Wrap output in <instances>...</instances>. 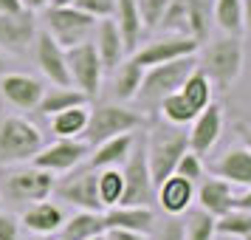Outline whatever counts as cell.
Instances as JSON below:
<instances>
[{
    "instance_id": "obj_1",
    "label": "cell",
    "mask_w": 251,
    "mask_h": 240,
    "mask_svg": "<svg viewBox=\"0 0 251 240\" xmlns=\"http://www.w3.org/2000/svg\"><path fill=\"white\" fill-rule=\"evenodd\" d=\"M243 65H246V46L240 34H223L206 43L203 54L198 59V68L212 80L217 91H228L243 77Z\"/></svg>"
},
{
    "instance_id": "obj_2",
    "label": "cell",
    "mask_w": 251,
    "mask_h": 240,
    "mask_svg": "<svg viewBox=\"0 0 251 240\" xmlns=\"http://www.w3.org/2000/svg\"><path fill=\"white\" fill-rule=\"evenodd\" d=\"M54 172L40 170L34 164H14L0 172V198L3 204H34L54 192Z\"/></svg>"
},
{
    "instance_id": "obj_3",
    "label": "cell",
    "mask_w": 251,
    "mask_h": 240,
    "mask_svg": "<svg viewBox=\"0 0 251 240\" xmlns=\"http://www.w3.org/2000/svg\"><path fill=\"white\" fill-rule=\"evenodd\" d=\"M198 68V54H186V57L170 59V62H161L152 68H144V80L138 88V102L147 107L150 113H155L158 102L167 93H175L183 85V80Z\"/></svg>"
},
{
    "instance_id": "obj_4",
    "label": "cell",
    "mask_w": 251,
    "mask_h": 240,
    "mask_svg": "<svg viewBox=\"0 0 251 240\" xmlns=\"http://www.w3.org/2000/svg\"><path fill=\"white\" fill-rule=\"evenodd\" d=\"M141 127H147V116L127 107L122 102H104L91 107L88 127L82 133V141H88L91 147L102 144L104 138L122 136V133H136Z\"/></svg>"
},
{
    "instance_id": "obj_5",
    "label": "cell",
    "mask_w": 251,
    "mask_h": 240,
    "mask_svg": "<svg viewBox=\"0 0 251 240\" xmlns=\"http://www.w3.org/2000/svg\"><path fill=\"white\" fill-rule=\"evenodd\" d=\"M144 138H147L150 175H152V184L158 187L167 175L175 172L178 159L189 150V138H186V130H181L178 125H167V127L161 125Z\"/></svg>"
},
{
    "instance_id": "obj_6",
    "label": "cell",
    "mask_w": 251,
    "mask_h": 240,
    "mask_svg": "<svg viewBox=\"0 0 251 240\" xmlns=\"http://www.w3.org/2000/svg\"><path fill=\"white\" fill-rule=\"evenodd\" d=\"M43 144V130L23 116H6L0 122V164L31 161Z\"/></svg>"
},
{
    "instance_id": "obj_7",
    "label": "cell",
    "mask_w": 251,
    "mask_h": 240,
    "mask_svg": "<svg viewBox=\"0 0 251 240\" xmlns=\"http://www.w3.org/2000/svg\"><path fill=\"white\" fill-rule=\"evenodd\" d=\"M43 28L57 40L62 48H71L76 43H85L93 37L96 17L85 14L74 3L68 6H46L43 9Z\"/></svg>"
},
{
    "instance_id": "obj_8",
    "label": "cell",
    "mask_w": 251,
    "mask_h": 240,
    "mask_svg": "<svg viewBox=\"0 0 251 240\" xmlns=\"http://www.w3.org/2000/svg\"><path fill=\"white\" fill-rule=\"evenodd\" d=\"M122 175H125V195L122 204H144L150 206V201L155 198V184L150 175L147 164V138L136 136L133 147L127 153L125 164H122Z\"/></svg>"
},
{
    "instance_id": "obj_9",
    "label": "cell",
    "mask_w": 251,
    "mask_h": 240,
    "mask_svg": "<svg viewBox=\"0 0 251 240\" xmlns=\"http://www.w3.org/2000/svg\"><path fill=\"white\" fill-rule=\"evenodd\" d=\"M65 59H68L71 85L76 91H82L88 99H93L99 93V88H102V77H104V68L99 62V54H96L93 43L85 40V43L65 48Z\"/></svg>"
},
{
    "instance_id": "obj_10",
    "label": "cell",
    "mask_w": 251,
    "mask_h": 240,
    "mask_svg": "<svg viewBox=\"0 0 251 240\" xmlns=\"http://www.w3.org/2000/svg\"><path fill=\"white\" fill-rule=\"evenodd\" d=\"M201 51V43L189 34H164L155 37L144 46H138L130 57L136 59L141 68H152V65H161V62H170V59L186 57V54H198Z\"/></svg>"
},
{
    "instance_id": "obj_11",
    "label": "cell",
    "mask_w": 251,
    "mask_h": 240,
    "mask_svg": "<svg viewBox=\"0 0 251 240\" xmlns=\"http://www.w3.org/2000/svg\"><path fill=\"white\" fill-rule=\"evenodd\" d=\"M37 28V14L28 6L20 12L0 14V48L6 54H28Z\"/></svg>"
},
{
    "instance_id": "obj_12",
    "label": "cell",
    "mask_w": 251,
    "mask_h": 240,
    "mask_svg": "<svg viewBox=\"0 0 251 240\" xmlns=\"http://www.w3.org/2000/svg\"><path fill=\"white\" fill-rule=\"evenodd\" d=\"M88 153H91V144L82 141V138H57V141L48 144V147L43 144V150L31 159V164L57 175V172L76 170L82 161H85Z\"/></svg>"
},
{
    "instance_id": "obj_13",
    "label": "cell",
    "mask_w": 251,
    "mask_h": 240,
    "mask_svg": "<svg viewBox=\"0 0 251 240\" xmlns=\"http://www.w3.org/2000/svg\"><path fill=\"white\" fill-rule=\"evenodd\" d=\"M31 54H34V62H37V68H40V74L51 85H71L65 48L59 46L46 28H37L34 43H31Z\"/></svg>"
},
{
    "instance_id": "obj_14",
    "label": "cell",
    "mask_w": 251,
    "mask_h": 240,
    "mask_svg": "<svg viewBox=\"0 0 251 240\" xmlns=\"http://www.w3.org/2000/svg\"><path fill=\"white\" fill-rule=\"evenodd\" d=\"M189 125H192L189 133H186L189 150L198 153V156H206V153L217 144L220 133H223V107H220L217 102H209L203 110L195 113V119L189 122Z\"/></svg>"
},
{
    "instance_id": "obj_15",
    "label": "cell",
    "mask_w": 251,
    "mask_h": 240,
    "mask_svg": "<svg viewBox=\"0 0 251 240\" xmlns=\"http://www.w3.org/2000/svg\"><path fill=\"white\" fill-rule=\"evenodd\" d=\"M59 201L65 204H74L76 209H91V212H102V204H99V195H96V170H85L71 175L65 181L54 184V192Z\"/></svg>"
},
{
    "instance_id": "obj_16",
    "label": "cell",
    "mask_w": 251,
    "mask_h": 240,
    "mask_svg": "<svg viewBox=\"0 0 251 240\" xmlns=\"http://www.w3.org/2000/svg\"><path fill=\"white\" fill-rule=\"evenodd\" d=\"M43 82L31 74H3L0 77V93L3 99L17 107V110H37V105L43 99Z\"/></svg>"
},
{
    "instance_id": "obj_17",
    "label": "cell",
    "mask_w": 251,
    "mask_h": 240,
    "mask_svg": "<svg viewBox=\"0 0 251 240\" xmlns=\"http://www.w3.org/2000/svg\"><path fill=\"white\" fill-rule=\"evenodd\" d=\"M104 229H133V232H144L150 235L155 226V212L152 206L144 204H116L102 209Z\"/></svg>"
},
{
    "instance_id": "obj_18",
    "label": "cell",
    "mask_w": 251,
    "mask_h": 240,
    "mask_svg": "<svg viewBox=\"0 0 251 240\" xmlns=\"http://www.w3.org/2000/svg\"><path fill=\"white\" fill-rule=\"evenodd\" d=\"M91 43H93V48H96V54H99V62H102L104 71H113L116 65L127 57L125 40H122V34H119V26L113 23V17L96 20Z\"/></svg>"
},
{
    "instance_id": "obj_19",
    "label": "cell",
    "mask_w": 251,
    "mask_h": 240,
    "mask_svg": "<svg viewBox=\"0 0 251 240\" xmlns=\"http://www.w3.org/2000/svg\"><path fill=\"white\" fill-rule=\"evenodd\" d=\"M155 201L167 215H183L195 204V181L172 172L155 187Z\"/></svg>"
},
{
    "instance_id": "obj_20",
    "label": "cell",
    "mask_w": 251,
    "mask_h": 240,
    "mask_svg": "<svg viewBox=\"0 0 251 240\" xmlns=\"http://www.w3.org/2000/svg\"><path fill=\"white\" fill-rule=\"evenodd\" d=\"M195 201L201 209H206L209 215H226L228 209H234V187L223 178H201V184L195 187Z\"/></svg>"
},
{
    "instance_id": "obj_21",
    "label": "cell",
    "mask_w": 251,
    "mask_h": 240,
    "mask_svg": "<svg viewBox=\"0 0 251 240\" xmlns=\"http://www.w3.org/2000/svg\"><path fill=\"white\" fill-rule=\"evenodd\" d=\"M212 175L228 181L231 187H251V150L249 147H228L212 164Z\"/></svg>"
},
{
    "instance_id": "obj_22",
    "label": "cell",
    "mask_w": 251,
    "mask_h": 240,
    "mask_svg": "<svg viewBox=\"0 0 251 240\" xmlns=\"http://www.w3.org/2000/svg\"><path fill=\"white\" fill-rule=\"evenodd\" d=\"M62 209L57 204H51V201H34V204L25 206L23 217H20V223H23L31 235H40V238H51V235H57V229L62 226Z\"/></svg>"
},
{
    "instance_id": "obj_23",
    "label": "cell",
    "mask_w": 251,
    "mask_h": 240,
    "mask_svg": "<svg viewBox=\"0 0 251 240\" xmlns=\"http://www.w3.org/2000/svg\"><path fill=\"white\" fill-rule=\"evenodd\" d=\"M113 23L119 26V34L125 40L127 54H133V51L141 46V37H144V23H141L136 0H116Z\"/></svg>"
},
{
    "instance_id": "obj_24",
    "label": "cell",
    "mask_w": 251,
    "mask_h": 240,
    "mask_svg": "<svg viewBox=\"0 0 251 240\" xmlns=\"http://www.w3.org/2000/svg\"><path fill=\"white\" fill-rule=\"evenodd\" d=\"M110 74H113L110 88H113V99H116V102H122V105L136 102L138 88H141V80H144V68H141L133 57H130V59L125 57L113 71H110Z\"/></svg>"
},
{
    "instance_id": "obj_25",
    "label": "cell",
    "mask_w": 251,
    "mask_h": 240,
    "mask_svg": "<svg viewBox=\"0 0 251 240\" xmlns=\"http://www.w3.org/2000/svg\"><path fill=\"white\" fill-rule=\"evenodd\" d=\"M136 141V133H122V136L104 138L102 144H96L93 156L88 159V170H102V167H122L127 159V153Z\"/></svg>"
},
{
    "instance_id": "obj_26",
    "label": "cell",
    "mask_w": 251,
    "mask_h": 240,
    "mask_svg": "<svg viewBox=\"0 0 251 240\" xmlns=\"http://www.w3.org/2000/svg\"><path fill=\"white\" fill-rule=\"evenodd\" d=\"M104 220L102 212H91V209H79L76 215H71L68 220H62V226L57 229V238L62 240H88L96 235H104Z\"/></svg>"
},
{
    "instance_id": "obj_27",
    "label": "cell",
    "mask_w": 251,
    "mask_h": 240,
    "mask_svg": "<svg viewBox=\"0 0 251 240\" xmlns=\"http://www.w3.org/2000/svg\"><path fill=\"white\" fill-rule=\"evenodd\" d=\"M88 116H91L88 102L65 107V110L51 116V133L57 138H82L85 127H88Z\"/></svg>"
},
{
    "instance_id": "obj_28",
    "label": "cell",
    "mask_w": 251,
    "mask_h": 240,
    "mask_svg": "<svg viewBox=\"0 0 251 240\" xmlns=\"http://www.w3.org/2000/svg\"><path fill=\"white\" fill-rule=\"evenodd\" d=\"M91 102L82 91H76L74 85H54L51 91H43V99L37 105V110L43 116H54L65 107H74V105H85Z\"/></svg>"
},
{
    "instance_id": "obj_29",
    "label": "cell",
    "mask_w": 251,
    "mask_h": 240,
    "mask_svg": "<svg viewBox=\"0 0 251 240\" xmlns=\"http://www.w3.org/2000/svg\"><path fill=\"white\" fill-rule=\"evenodd\" d=\"M178 93H181L183 99L189 102V107L198 113V110H203L206 105L212 102V96H215V85H212V80H209L201 68H195L192 74L183 80V85L178 88Z\"/></svg>"
},
{
    "instance_id": "obj_30",
    "label": "cell",
    "mask_w": 251,
    "mask_h": 240,
    "mask_svg": "<svg viewBox=\"0 0 251 240\" xmlns=\"http://www.w3.org/2000/svg\"><path fill=\"white\" fill-rule=\"evenodd\" d=\"M96 195H99L102 209L122 204V195H125L122 167H102V170H96Z\"/></svg>"
},
{
    "instance_id": "obj_31",
    "label": "cell",
    "mask_w": 251,
    "mask_h": 240,
    "mask_svg": "<svg viewBox=\"0 0 251 240\" xmlns=\"http://www.w3.org/2000/svg\"><path fill=\"white\" fill-rule=\"evenodd\" d=\"M183 240H215L217 238V217L209 215L201 206H189L183 212Z\"/></svg>"
},
{
    "instance_id": "obj_32",
    "label": "cell",
    "mask_w": 251,
    "mask_h": 240,
    "mask_svg": "<svg viewBox=\"0 0 251 240\" xmlns=\"http://www.w3.org/2000/svg\"><path fill=\"white\" fill-rule=\"evenodd\" d=\"M212 20L223 34H243V0H215Z\"/></svg>"
},
{
    "instance_id": "obj_33",
    "label": "cell",
    "mask_w": 251,
    "mask_h": 240,
    "mask_svg": "<svg viewBox=\"0 0 251 240\" xmlns=\"http://www.w3.org/2000/svg\"><path fill=\"white\" fill-rule=\"evenodd\" d=\"M155 113H158L161 119L167 122V125H178V127L189 125V122L195 119V110L189 107V102H186V99H183L178 91H175V93H167V96L158 102Z\"/></svg>"
},
{
    "instance_id": "obj_34",
    "label": "cell",
    "mask_w": 251,
    "mask_h": 240,
    "mask_svg": "<svg viewBox=\"0 0 251 240\" xmlns=\"http://www.w3.org/2000/svg\"><path fill=\"white\" fill-rule=\"evenodd\" d=\"M186 3V17H189V34L203 46L209 37V17H212V3L215 0H183Z\"/></svg>"
},
{
    "instance_id": "obj_35",
    "label": "cell",
    "mask_w": 251,
    "mask_h": 240,
    "mask_svg": "<svg viewBox=\"0 0 251 240\" xmlns=\"http://www.w3.org/2000/svg\"><path fill=\"white\" fill-rule=\"evenodd\" d=\"M217 235H226V238H240V240H251V212L243 209H228L226 215L217 217Z\"/></svg>"
},
{
    "instance_id": "obj_36",
    "label": "cell",
    "mask_w": 251,
    "mask_h": 240,
    "mask_svg": "<svg viewBox=\"0 0 251 240\" xmlns=\"http://www.w3.org/2000/svg\"><path fill=\"white\" fill-rule=\"evenodd\" d=\"M158 28L164 34H189V17H186V3L183 0H170V6H167L164 17H161Z\"/></svg>"
},
{
    "instance_id": "obj_37",
    "label": "cell",
    "mask_w": 251,
    "mask_h": 240,
    "mask_svg": "<svg viewBox=\"0 0 251 240\" xmlns=\"http://www.w3.org/2000/svg\"><path fill=\"white\" fill-rule=\"evenodd\" d=\"M138 3V14H141V23H144V31H152L158 28L161 17L167 12L170 0H136Z\"/></svg>"
},
{
    "instance_id": "obj_38",
    "label": "cell",
    "mask_w": 251,
    "mask_h": 240,
    "mask_svg": "<svg viewBox=\"0 0 251 240\" xmlns=\"http://www.w3.org/2000/svg\"><path fill=\"white\" fill-rule=\"evenodd\" d=\"M203 156H198V153H192V150H186L181 159H178V164H175V172L178 175H183V178H189V181H201L203 178Z\"/></svg>"
},
{
    "instance_id": "obj_39",
    "label": "cell",
    "mask_w": 251,
    "mask_h": 240,
    "mask_svg": "<svg viewBox=\"0 0 251 240\" xmlns=\"http://www.w3.org/2000/svg\"><path fill=\"white\" fill-rule=\"evenodd\" d=\"M74 6L82 9L85 14L96 17V20H102V17H113L116 0H74Z\"/></svg>"
},
{
    "instance_id": "obj_40",
    "label": "cell",
    "mask_w": 251,
    "mask_h": 240,
    "mask_svg": "<svg viewBox=\"0 0 251 240\" xmlns=\"http://www.w3.org/2000/svg\"><path fill=\"white\" fill-rule=\"evenodd\" d=\"M152 240H183V217L181 215H167V220L158 223Z\"/></svg>"
},
{
    "instance_id": "obj_41",
    "label": "cell",
    "mask_w": 251,
    "mask_h": 240,
    "mask_svg": "<svg viewBox=\"0 0 251 240\" xmlns=\"http://www.w3.org/2000/svg\"><path fill=\"white\" fill-rule=\"evenodd\" d=\"M0 240H20V220L0 209Z\"/></svg>"
},
{
    "instance_id": "obj_42",
    "label": "cell",
    "mask_w": 251,
    "mask_h": 240,
    "mask_svg": "<svg viewBox=\"0 0 251 240\" xmlns=\"http://www.w3.org/2000/svg\"><path fill=\"white\" fill-rule=\"evenodd\" d=\"M104 240H150V235L144 232H133V229H107Z\"/></svg>"
},
{
    "instance_id": "obj_43",
    "label": "cell",
    "mask_w": 251,
    "mask_h": 240,
    "mask_svg": "<svg viewBox=\"0 0 251 240\" xmlns=\"http://www.w3.org/2000/svg\"><path fill=\"white\" fill-rule=\"evenodd\" d=\"M234 133H237L240 144L251 150V122H243V119H240V122H234Z\"/></svg>"
},
{
    "instance_id": "obj_44",
    "label": "cell",
    "mask_w": 251,
    "mask_h": 240,
    "mask_svg": "<svg viewBox=\"0 0 251 240\" xmlns=\"http://www.w3.org/2000/svg\"><path fill=\"white\" fill-rule=\"evenodd\" d=\"M234 209L251 212V187H243V192H234Z\"/></svg>"
},
{
    "instance_id": "obj_45",
    "label": "cell",
    "mask_w": 251,
    "mask_h": 240,
    "mask_svg": "<svg viewBox=\"0 0 251 240\" xmlns=\"http://www.w3.org/2000/svg\"><path fill=\"white\" fill-rule=\"evenodd\" d=\"M243 34L251 37V0H243Z\"/></svg>"
},
{
    "instance_id": "obj_46",
    "label": "cell",
    "mask_w": 251,
    "mask_h": 240,
    "mask_svg": "<svg viewBox=\"0 0 251 240\" xmlns=\"http://www.w3.org/2000/svg\"><path fill=\"white\" fill-rule=\"evenodd\" d=\"M20 9H25L23 0H0V14H6V12H20Z\"/></svg>"
},
{
    "instance_id": "obj_47",
    "label": "cell",
    "mask_w": 251,
    "mask_h": 240,
    "mask_svg": "<svg viewBox=\"0 0 251 240\" xmlns=\"http://www.w3.org/2000/svg\"><path fill=\"white\" fill-rule=\"evenodd\" d=\"M48 3H51V0H28V9H34L37 12V9H46Z\"/></svg>"
},
{
    "instance_id": "obj_48",
    "label": "cell",
    "mask_w": 251,
    "mask_h": 240,
    "mask_svg": "<svg viewBox=\"0 0 251 240\" xmlns=\"http://www.w3.org/2000/svg\"><path fill=\"white\" fill-rule=\"evenodd\" d=\"M6 68H9V59H6V51L0 48V77L6 74Z\"/></svg>"
},
{
    "instance_id": "obj_49",
    "label": "cell",
    "mask_w": 251,
    "mask_h": 240,
    "mask_svg": "<svg viewBox=\"0 0 251 240\" xmlns=\"http://www.w3.org/2000/svg\"><path fill=\"white\" fill-rule=\"evenodd\" d=\"M68 3H74V0H51L48 6H68Z\"/></svg>"
},
{
    "instance_id": "obj_50",
    "label": "cell",
    "mask_w": 251,
    "mask_h": 240,
    "mask_svg": "<svg viewBox=\"0 0 251 240\" xmlns=\"http://www.w3.org/2000/svg\"><path fill=\"white\" fill-rule=\"evenodd\" d=\"M88 240H104V235H96V238H88Z\"/></svg>"
},
{
    "instance_id": "obj_51",
    "label": "cell",
    "mask_w": 251,
    "mask_h": 240,
    "mask_svg": "<svg viewBox=\"0 0 251 240\" xmlns=\"http://www.w3.org/2000/svg\"><path fill=\"white\" fill-rule=\"evenodd\" d=\"M0 209H3V198H0Z\"/></svg>"
},
{
    "instance_id": "obj_52",
    "label": "cell",
    "mask_w": 251,
    "mask_h": 240,
    "mask_svg": "<svg viewBox=\"0 0 251 240\" xmlns=\"http://www.w3.org/2000/svg\"><path fill=\"white\" fill-rule=\"evenodd\" d=\"M23 3H25V6H28V0H23Z\"/></svg>"
},
{
    "instance_id": "obj_53",
    "label": "cell",
    "mask_w": 251,
    "mask_h": 240,
    "mask_svg": "<svg viewBox=\"0 0 251 240\" xmlns=\"http://www.w3.org/2000/svg\"><path fill=\"white\" fill-rule=\"evenodd\" d=\"M40 240H46V238H40Z\"/></svg>"
},
{
    "instance_id": "obj_54",
    "label": "cell",
    "mask_w": 251,
    "mask_h": 240,
    "mask_svg": "<svg viewBox=\"0 0 251 240\" xmlns=\"http://www.w3.org/2000/svg\"><path fill=\"white\" fill-rule=\"evenodd\" d=\"M57 240H62V238H57Z\"/></svg>"
}]
</instances>
